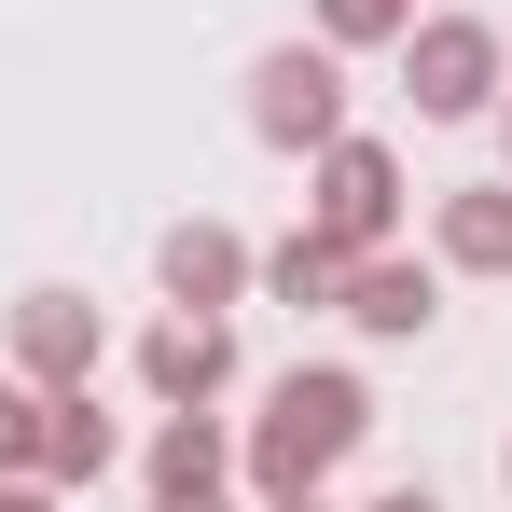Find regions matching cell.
Returning a JSON list of instances; mask_svg holds the SVG:
<instances>
[{"mask_svg": "<svg viewBox=\"0 0 512 512\" xmlns=\"http://www.w3.org/2000/svg\"><path fill=\"white\" fill-rule=\"evenodd\" d=\"M333 443H360V388H346V374H291V388H277V429H263V485L305 499V471H319Z\"/></svg>", "mask_w": 512, "mask_h": 512, "instance_id": "6da1fadb", "label": "cell"}, {"mask_svg": "<svg viewBox=\"0 0 512 512\" xmlns=\"http://www.w3.org/2000/svg\"><path fill=\"white\" fill-rule=\"evenodd\" d=\"M416 97L429 111H471V97H485V28H429L416 42Z\"/></svg>", "mask_w": 512, "mask_h": 512, "instance_id": "7a4b0ae2", "label": "cell"}, {"mask_svg": "<svg viewBox=\"0 0 512 512\" xmlns=\"http://www.w3.org/2000/svg\"><path fill=\"white\" fill-rule=\"evenodd\" d=\"M263 125H277V139H319V125H333V70H319V56H277V70H263Z\"/></svg>", "mask_w": 512, "mask_h": 512, "instance_id": "3957f363", "label": "cell"}, {"mask_svg": "<svg viewBox=\"0 0 512 512\" xmlns=\"http://www.w3.org/2000/svg\"><path fill=\"white\" fill-rule=\"evenodd\" d=\"M319 208H333V236H374L388 222V153H333V194Z\"/></svg>", "mask_w": 512, "mask_h": 512, "instance_id": "277c9868", "label": "cell"}, {"mask_svg": "<svg viewBox=\"0 0 512 512\" xmlns=\"http://www.w3.org/2000/svg\"><path fill=\"white\" fill-rule=\"evenodd\" d=\"M360 319H374V333H416V319H429V277H360Z\"/></svg>", "mask_w": 512, "mask_h": 512, "instance_id": "5b68a950", "label": "cell"}, {"mask_svg": "<svg viewBox=\"0 0 512 512\" xmlns=\"http://www.w3.org/2000/svg\"><path fill=\"white\" fill-rule=\"evenodd\" d=\"M167 277H180V291H194V305H208V291L236 277V250H222V236H180V250H167Z\"/></svg>", "mask_w": 512, "mask_h": 512, "instance_id": "8992f818", "label": "cell"}, {"mask_svg": "<svg viewBox=\"0 0 512 512\" xmlns=\"http://www.w3.org/2000/svg\"><path fill=\"white\" fill-rule=\"evenodd\" d=\"M153 374H167V388H208V374H222V333H167V346H153Z\"/></svg>", "mask_w": 512, "mask_h": 512, "instance_id": "52a82bcc", "label": "cell"}, {"mask_svg": "<svg viewBox=\"0 0 512 512\" xmlns=\"http://www.w3.org/2000/svg\"><path fill=\"white\" fill-rule=\"evenodd\" d=\"M457 250H471V263H512V208H499V194H485V208H457Z\"/></svg>", "mask_w": 512, "mask_h": 512, "instance_id": "ba28073f", "label": "cell"}, {"mask_svg": "<svg viewBox=\"0 0 512 512\" xmlns=\"http://www.w3.org/2000/svg\"><path fill=\"white\" fill-rule=\"evenodd\" d=\"M97 457H111V429H97L84 402H70V416H56V471H97Z\"/></svg>", "mask_w": 512, "mask_h": 512, "instance_id": "9c48e42d", "label": "cell"}, {"mask_svg": "<svg viewBox=\"0 0 512 512\" xmlns=\"http://www.w3.org/2000/svg\"><path fill=\"white\" fill-rule=\"evenodd\" d=\"M388 14H402V0H333V28H388Z\"/></svg>", "mask_w": 512, "mask_h": 512, "instance_id": "30bf717a", "label": "cell"}, {"mask_svg": "<svg viewBox=\"0 0 512 512\" xmlns=\"http://www.w3.org/2000/svg\"><path fill=\"white\" fill-rule=\"evenodd\" d=\"M14 443H28V402H0V457H14Z\"/></svg>", "mask_w": 512, "mask_h": 512, "instance_id": "8fae6325", "label": "cell"}, {"mask_svg": "<svg viewBox=\"0 0 512 512\" xmlns=\"http://www.w3.org/2000/svg\"><path fill=\"white\" fill-rule=\"evenodd\" d=\"M388 512H429V499H416V485H402V499H388Z\"/></svg>", "mask_w": 512, "mask_h": 512, "instance_id": "7c38bea8", "label": "cell"}, {"mask_svg": "<svg viewBox=\"0 0 512 512\" xmlns=\"http://www.w3.org/2000/svg\"><path fill=\"white\" fill-rule=\"evenodd\" d=\"M167 512H208V499H167Z\"/></svg>", "mask_w": 512, "mask_h": 512, "instance_id": "4fadbf2b", "label": "cell"}, {"mask_svg": "<svg viewBox=\"0 0 512 512\" xmlns=\"http://www.w3.org/2000/svg\"><path fill=\"white\" fill-rule=\"evenodd\" d=\"M305 512H319V499H305Z\"/></svg>", "mask_w": 512, "mask_h": 512, "instance_id": "5bb4252c", "label": "cell"}]
</instances>
